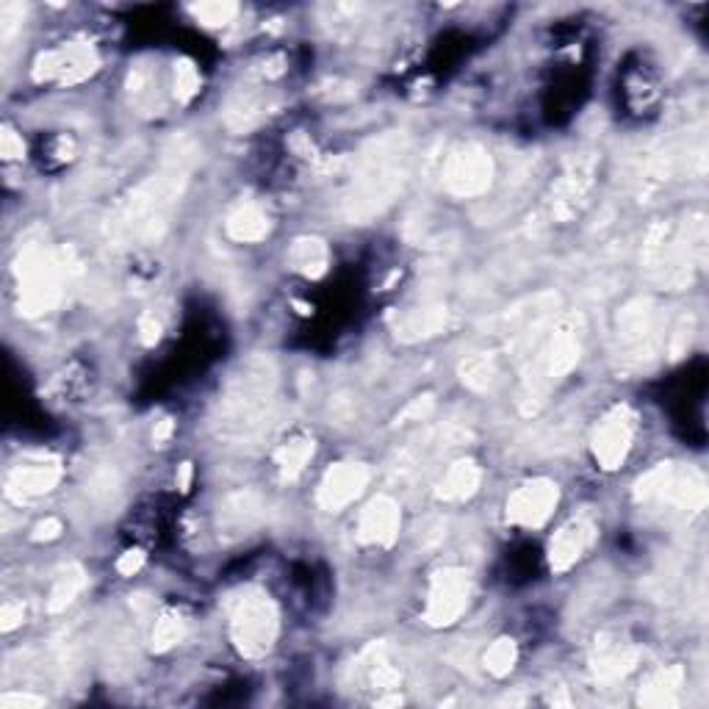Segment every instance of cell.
<instances>
[{
	"mask_svg": "<svg viewBox=\"0 0 709 709\" xmlns=\"http://www.w3.org/2000/svg\"><path fill=\"white\" fill-rule=\"evenodd\" d=\"M195 145L175 142L156 175L136 186L108 217V239L117 247L156 244L167 233L173 213L195 167Z\"/></svg>",
	"mask_w": 709,
	"mask_h": 709,
	"instance_id": "obj_1",
	"label": "cell"
},
{
	"mask_svg": "<svg viewBox=\"0 0 709 709\" xmlns=\"http://www.w3.org/2000/svg\"><path fill=\"white\" fill-rule=\"evenodd\" d=\"M410 142L405 134H386L369 142L355 158L352 180L344 195V217L369 222L399 197L408 180Z\"/></svg>",
	"mask_w": 709,
	"mask_h": 709,
	"instance_id": "obj_2",
	"label": "cell"
},
{
	"mask_svg": "<svg viewBox=\"0 0 709 709\" xmlns=\"http://www.w3.org/2000/svg\"><path fill=\"white\" fill-rule=\"evenodd\" d=\"M278 392L272 361L250 358L233 372L213 410V430L225 441H250L269 425Z\"/></svg>",
	"mask_w": 709,
	"mask_h": 709,
	"instance_id": "obj_3",
	"label": "cell"
},
{
	"mask_svg": "<svg viewBox=\"0 0 709 709\" xmlns=\"http://www.w3.org/2000/svg\"><path fill=\"white\" fill-rule=\"evenodd\" d=\"M582 341H585V322L571 313L549 324L521 355V366H524L521 408L526 414H535L546 403V394L576 369L582 358Z\"/></svg>",
	"mask_w": 709,
	"mask_h": 709,
	"instance_id": "obj_4",
	"label": "cell"
},
{
	"mask_svg": "<svg viewBox=\"0 0 709 709\" xmlns=\"http://www.w3.org/2000/svg\"><path fill=\"white\" fill-rule=\"evenodd\" d=\"M707 256V228L703 219H687L679 228L657 225L643 247V261L651 278L665 289H685L692 280V269L701 267Z\"/></svg>",
	"mask_w": 709,
	"mask_h": 709,
	"instance_id": "obj_5",
	"label": "cell"
},
{
	"mask_svg": "<svg viewBox=\"0 0 709 709\" xmlns=\"http://www.w3.org/2000/svg\"><path fill=\"white\" fill-rule=\"evenodd\" d=\"M79 272V261L70 250L51 247H25L14 263L18 274V305L25 316H42L62 302L70 280Z\"/></svg>",
	"mask_w": 709,
	"mask_h": 709,
	"instance_id": "obj_6",
	"label": "cell"
},
{
	"mask_svg": "<svg viewBox=\"0 0 709 709\" xmlns=\"http://www.w3.org/2000/svg\"><path fill=\"white\" fill-rule=\"evenodd\" d=\"M635 499L643 508L690 515L707 504V480L692 466L659 463L637 480Z\"/></svg>",
	"mask_w": 709,
	"mask_h": 709,
	"instance_id": "obj_7",
	"label": "cell"
},
{
	"mask_svg": "<svg viewBox=\"0 0 709 709\" xmlns=\"http://www.w3.org/2000/svg\"><path fill=\"white\" fill-rule=\"evenodd\" d=\"M280 632V613L263 587H241L230 602V640L247 659H261L272 651Z\"/></svg>",
	"mask_w": 709,
	"mask_h": 709,
	"instance_id": "obj_8",
	"label": "cell"
},
{
	"mask_svg": "<svg viewBox=\"0 0 709 709\" xmlns=\"http://www.w3.org/2000/svg\"><path fill=\"white\" fill-rule=\"evenodd\" d=\"M615 338H618V355L626 364L643 366L659 355L663 346V319H659V307L651 300L626 302L618 311V322H615Z\"/></svg>",
	"mask_w": 709,
	"mask_h": 709,
	"instance_id": "obj_9",
	"label": "cell"
},
{
	"mask_svg": "<svg viewBox=\"0 0 709 709\" xmlns=\"http://www.w3.org/2000/svg\"><path fill=\"white\" fill-rule=\"evenodd\" d=\"M493 158L477 142H460L449 150L447 161H444V186L449 195L460 197V200H471L491 189L493 184Z\"/></svg>",
	"mask_w": 709,
	"mask_h": 709,
	"instance_id": "obj_10",
	"label": "cell"
},
{
	"mask_svg": "<svg viewBox=\"0 0 709 709\" xmlns=\"http://www.w3.org/2000/svg\"><path fill=\"white\" fill-rule=\"evenodd\" d=\"M97 70H101V56L90 42H64L53 51L40 53L31 75H34L37 84L73 86L84 84Z\"/></svg>",
	"mask_w": 709,
	"mask_h": 709,
	"instance_id": "obj_11",
	"label": "cell"
},
{
	"mask_svg": "<svg viewBox=\"0 0 709 709\" xmlns=\"http://www.w3.org/2000/svg\"><path fill=\"white\" fill-rule=\"evenodd\" d=\"M635 432L637 414L629 405H615V408H609L607 414H604V419L596 425L591 438V449L596 463L602 466L604 471L621 469L632 452Z\"/></svg>",
	"mask_w": 709,
	"mask_h": 709,
	"instance_id": "obj_12",
	"label": "cell"
},
{
	"mask_svg": "<svg viewBox=\"0 0 709 709\" xmlns=\"http://www.w3.org/2000/svg\"><path fill=\"white\" fill-rule=\"evenodd\" d=\"M471 604V576L463 569H441L432 574L427 591L425 621L430 626H452Z\"/></svg>",
	"mask_w": 709,
	"mask_h": 709,
	"instance_id": "obj_13",
	"label": "cell"
},
{
	"mask_svg": "<svg viewBox=\"0 0 709 709\" xmlns=\"http://www.w3.org/2000/svg\"><path fill=\"white\" fill-rule=\"evenodd\" d=\"M557 502H560L557 482L538 477V480L524 482V486H519L513 493H510L508 521L515 526H524V530H538V526H543L549 519H552Z\"/></svg>",
	"mask_w": 709,
	"mask_h": 709,
	"instance_id": "obj_14",
	"label": "cell"
},
{
	"mask_svg": "<svg viewBox=\"0 0 709 709\" xmlns=\"http://www.w3.org/2000/svg\"><path fill=\"white\" fill-rule=\"evenodd\" d=\"M369 466L346 460V463H335L324 471L322 482H319V508L327 513H341L350 508L361 493L369 486Z\"/></svg>",
	"mask_w": 709,
	"mask_h": 709,
	"instance_id": "obj_15",
	"label": "cell"
},
{
	"mask_svg": "<svg viewBox=\"0 0 709 709\" xmlns=\"http://www.w3.org/2000/svg\"><path fill=\"white\" fill-rule=\"evenodd\" d=\"M596 524L587 515H576V519L565 521L549 541V569L554 574H565L569 569H574L582 557L587 554V549L596 543Z\"/></svg>",
	"mask_w": 709,
	"mask_h": 709,
	"instance_id": "obj_16",
	"label": "cell"
},
{
	"mask_svg": "<svg viewBox=\"0 0 709 709\" xmlns=\"http://www.w3.org/2000/svg\"><path fill=\"white\" fill-rule=\"evenodd\" d=\"M62 480V466L59 460H29L23 466H14L7 477V497L14 504L34 502V499L45 497Z\"/></svg>",
	"mask_w": 709,
	"mask_h": 709,
	"instance_id": "obj_17",
	"label": "cell"
},
{
	"mask_svg": "<svg viewBox=\"0 0 709 709\" xmlns=\"http://www.w3.org/2000/svg\"><path fill=\"white\" fill-rule=\"evenodd\" d=\"M263 513H267V504H263L261 493L256 491L230 493V497H225L222 504H219V513H217L219 535L228 538V541L250 535L252 530L261 526Z\"/></svg>",
	"mask_w": 709,
	"mask_h": 709,
	"instance_id": "obj_18",
	"label": "cell"
},
{
	"mask_svg": "<svg viewBox=\"0 0 709 709\" xmlns=\"http://www.w3.org/2000/svg\"><path fill=\"white\" fill-rule=\"evenodd\" d=\"M399 530H403V510H399L397 499L392 497L372 499L358 519V541L366 546H394Z\"/></svg>",
	"mask_w": 709,
	"mask_h": 709,
	"instance_id": "obj_19",
	"label": "cell"
},
{
	"mask_svg": "<svg viewBox=\"0 0 709 709\" xmlns=\"http://www.w3.org/2000/svg\"><path fill=\"white\" fill-rule=\"evenodd\" d=\"M637 665V648L621 635H602L596 640L591 657V670L596 681L602 685H615V681L626 679Z\"/></svg>",
	"mask_w": 709,
	"mask_h": 709,
	"instance_id": "obj_20",
	"label": "cell"
},
{
	"mask_svg": "<svg viewBox=\"0 0 709 709\" xmlns=\"http://www.w3.org/2000/svg\"><path fill=\"white\" fill-rule=\"evenodd\" d=\"M272 114V103H269L263 90H239L225 106V125L233 134H244L261 125L263 119Z\"/></svg>",
	"mask_w": 709,
	"mask_h": 709,
	"instance_id": "obj_21",
	"label": "cell"
},
{
	"mask_svg": "<svg viewBox=\"0 0 709 709\" xmlns=\"http://www.w3.org/2000/svg\"><path fill=\"white\" fill-rule=\"evenodd\" d=\"M681 690H685V668L681 665H670V668H659L643 681L640 692H637V703L640 707H679Z\"/></svg>",
	"mask_w": 709,
	"mask_h": 709,
	"instance_id": "obj_22",
	"label": "cell"
},
{
	"mask_svg": "<svg viewBox=\"0 0 709 709\" xmlns=\"http://www.w3.org/2000/svg\"><path fill=\"white\" fill-rule=\"evenodd\" d=\"M225 230L239 244H256V241L267 239L272 222H269V213L258 202H239L225 219Z\"/></svg>",
	"mask_w": 709,
	"mask_h": 709,
	"instance_id": "obj_23",
	"label": "cell"
},
{
	"mask_svg": "<svg viewBox=\"0 0 709 709\" xmlns=\"http://www.w3.org/2000/svg\"><path fill=\"white\" fill-rule=\"evenodd\" d=\"M480 480H482V471L475 460H458V463L449 466L447 475L438 480L436 499L447 504L466 502V499H471L477 493Z\"/></svg>",
	"mask_w": 709,
	"mask_h": 709,
	"instance_id": "obj_24",
	"label": "cell"
},
{
	"mask_svg": "<svg viewBox=\"0 0 709 709\" xmlns=\"http://www.w3.org/2000/svg\"><path fill=\"white\" fill-rule=\"evenodd\" d=\"M355 670L361 674V679H364V687H369V690H377L383 696H392L394 690L399 687V681H403V674H399L397 665L388 659L386 648H369V651L364 654V657L358 659V665H355ZM375 698V701H377Z\"/></svg>",
	"mask_w": 709,
	"mask_h": 709,
	"instance_id": "obj_25",
	"label": "cell"
},
{
	"mask_svg": "<svg viewBox=\"0 0 709 709\" xmlns=\"http://www.w3.org/2000/svg\"><path fill=\"white\" fill-rule=\"evenodd\" d=\"M444 327H447V305H441V302H425V305L403 313V319L397 324V335L414 341L441 333Z\"/></svg>",
	"mask_w": 709,
	"mask_h": 709,
	"instance_id": "obj_26",
	"label": "cell"
},
{
	"mask_svg": "<svg viewBox=\"0 0 709 709\" xmlns=\"http://www.w3.org/2000/svg\"><path fill=\"white\" fill-rule=\"evenodd\" d=\"M327 263L330 250L322 239H316V236H302V239H296L294 244H291L289 267L294 269L296 274H302V278H322V274L327 272Z\"/></svg>",
	"mask_w": 709,
	"mask_h": 709,
	"instance_id": "obj_27",
	"label": "cell"
},
{
	"mask_svg": "<svg viewBox=\"0 0 709 709\" xmlns=\"http://www.w3.org/2000/svg\"><path fill=\"white\" fill-rule=\"evenodd\" d=\"M313 452H316V444L307 436H296L289 438L285 444H280L278 452H274V466H278L280 477H283L285 482H294L296 477L307 469Z\"/></svg>",
	"mask_w": 709,
	"mask_h": 709,
	"instance_id": "obj_28",
	"label": "cell"
},
{
	"mask_svg": "<svg viewBox=\"0 0 709 709\" xmlns=\"http://www.w3.org/2000/svg\"><path fill=\"white\" fill-rule=\"evenodd\" d=\"M84 587H86L84 569H81V565H67V569L56 576L51 593H48V613H53V615L64 613V609H67L70 604L81 596V591H84Z\"/></svg>",
	"mask_w": 709,
	"mask_h": 709,
	"instance_id": "obj_29",
	"label": "cell"
},
{
	"mask_svg": "<svg viewBox=\"0 0 709 709\" xmlns=\"http://www.w3.org/2000/svg\"><path fill=\"white\" fill-rule=\"evenodd\" d=\"M128 95L145 114L161 112V97H158V81L153 70L134 67L128 75Z\"/></svg>",
	"mask_w": 709,
	"mask_h": 709,
	"instance_id": "obj_30",
	"label": "cell"
},
{
	"mask_svg": "<svg viewBox=\"0 0 709 709\" xmlns=\"http://www.w3.org/2000/svg\"><path fill=\"white\" fill-rule=\"evenodd\" d=\"M460 377L475 392H488V388H493L499 383V366L493 361V355L482 352V355H471L469 361H463Z\"/></svg>",
	"mask_w": 709,
	"mask_h": 709,
	"instance_id": "obj_31",
	"label": "cell"
},
{
	"mask_svg": "<svg viewBox=\"0 0 709 709\" xmlns=\"http://www.w3.org/2000/svg\"><path fill=\"white\" fill-rule=\"evenodd\" d=\"M186 635V621L184 615L175 607H167L161 615H158L156 626H153V651L167 654L169 648L178 646Z\"/></svg>",
	"mask_w": 709,
	"mask_h": 709,
	"instance_id": "obj_32",
	"label": "cell"
},
{
	"mask_svg": "<svg viewBox=\"0 0 709 709\" xmlns=\"http://www.w3.org/2000/svg\"><path fill=\"white\" fill-rule=\"evenodd\" d=\"M482 663H486L488 674L497 676V679H504L515 668V663H519V646H515L513 637H499V640L491 643Z\"/></svg>",
	"mask_w": 709,
	"mask_h": 709,
	"instance_id": "obj_33",
	"label": "cell"
},
{
	"mask_svg": "<svg viewBox=\"0 0 709 709\" xmlns=\"http://www.w3.org/2000/svg\"><path fill=\"white\" fill-rule=\"evenodd\" d=\"M189 12L195 14L197 23H202L206 29H222V25L233 23V18L239 14V7L230 3V0H206V3L189 7Z\"/></svg>",
	"mask_w": 709,
	"mask_h": 709,
	"instance_id": "obj_34",
	"label": "cell"
},
{
	"mask_svg": "<svg viewBox=\"0 0 709 709\" xmlns=\"http://www.w3.org/2000/svg\"><path fill=\"white\" fill-rule=\"evenodd\" d=\"M173 90L178 103L195 101V95L200 92V73H197L191 59H178L173 64Z\"/></svg>",
	"mask_w": 709,
	"mask_h": 709,
	"instance_id": "obj_35",
	"label": "cell"
},
{
	"mask_svg": "<svg viewBox=\"0 0 709 709\" xmlns=\"http://www.w3.org/2000/svg\"><path fill=\"white\" fill-rule=\"evenodd\" d=\"M0 156L7 158V161H18V158L25 156V142L12 125H3L0 131Z\"/></svg>",
	"mask_w": 709,
	"mask_h": 709,
	"instance_id": "obj_36",
	"label": "cell"
},
{
	"mask_svg": "<svg viewBox=\"0 0 709 709\" xmlns=\"http://www.w3.org/2000/svg\"><path fill=\"white\" fill-rule=\"evenodd\" d=\"M25 621L23 602H7L0 609V632H14Z\"/></svg>",
	"mask_w": 709,
	"mask_h": 709,
	"instance_id": "obj_37",
	"label": "cell"
},
{
	"mask_svg": "<svg viewBox=\"0 0 709 709\" xmlns=\"http://www.w3.org/2000/svg\"><path fill=\"white\" fill-rule=\"evenodd\" d=\"M161 335H164L161 319H156V313H145V316L139 319V338H142V344H147V346L158 344V341H161Z\"/></svg>",
	"mask_w": 709,
	"mask_h": 709,
	"instance_id": "obj_38",
	"label": "cell"
},
{
	"mask_svg": "<svg viewBox=\"0 0 709 709\" xmlns=\"http://www.w3.org/2000/svg\"><path fill=\"white\" fill-rule=\"evenodd\" d=\"M0 707H7V709H37V707H45V698L31 696V692H7V696L0 698Z\"/></svg>",
	"mask_w": 709,
	"mask_h": 709,
	"instance_id": "obj_39",
	"label": "cell"
},
{
	"mask_svg": "<svg viewBox=\"0 0 709 709\" xmlns=\"http://www.w3.org/2000/svg\"><path fill=\"white\" fill-rule=\"evenodd\" d=\"M432 408H436V399L430 397V394H425V397H419V399H414V403L408 405V408L403 410V416H399L397 421H421V419H427V416L432 414Z\"/></svg>",
	"mask_w": 709,
	"mask_h": 709,
	"instance_id": "obj_40",
	"label": "cell"
},
{
	"mask_svg": "<svg viewBox=\"0 0 709 709\" xmlns=\"http://www.w3.org/2000/svg\"><path fill=\"white\" fill-rule=\"evenodd\" d=\"M62 532H64L62 519H56V515H48L45 521H40V524L34 526L31 538H34L37 543H48V541H56V538L62 535Z\"/></svg>",
	"mask_w": 709,
	"mask_h": 709,
	"instance_id": "obj_41",
	"label": "cell"
},
{
	"mask_svg": "<svg viewBox=\"0 0 709 709\" xmlns=\"http://www.w3.org/2000/svg\"><path fill=\"white\" fill-rule=\"evenodd\" d=\"M142 565H145V552H142V549H131V552H125L123 557L117 560V571L123 576H134Z\"/></svg>",
	"mask_w": 709,
	"mask_h": 709,
	"instance_id": "obj_42",
	"label": "cell"
},
{
	"mask_svg": "<svg viewBox=\"0 0 709 709\" xmlns=\"http://www.w3.org/2000/svg\"><path fill=\"white\" fill-rule=\"evenodd\" d=\"M173 430H175V421L173 419H161L156 425V430H153V441L158 444V447H164V444L173 438Z\"/></svg>",
	"mask_w": 709,
	"mask_h": 709,
	"instance_id": "obj_43",
	"label": "cell"
},
{
	"mask_svg": "<svg viewBox=\"0 0 709 709\" xmlns=\"http://www.w3.org/2000/svg\"><path fill=\"white\" fill-rule=\"evenodd\" d=\"M191 477H195V469H191V463H184L178 466V477H175V482H178V491L186 493L191 488Z\"/></svg>",
	"mask_w": 709,
	"mask_h": 709,
	"instance_id": "obj_44",
	"label": "cell"
}]
</instances>
